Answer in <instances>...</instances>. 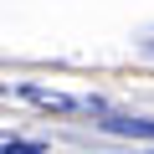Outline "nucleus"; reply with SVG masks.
<instances>
[{"mask_svg": "<svg viewBox=\"0 0 154 154\" xmlns=\"http://www.w3.org/2000/svg\"><path fill=\"white\" fill-rule=\"evenodd\" d=\"M103 128L108 134H118V139H154V118H103Z\"/></svg>", "mask_w": 154, "mask_h": 154, "instance_id": "obj_2", "label": "nucleus"}, {"mask_svg": "<svg viewBox=\"0 0 154 154\" xmlns=\"http://www.w3.org/2000/svg\"><path fill=\"white\" fill-rule=\"evenodd\" d=\"M139 46H144V57H154V31H144V41H139Z\"/></svg>", "mask_w": 154, "mask_h": 154, "instance_id": "obj_4", "label": "nucleus"}, {"mask_svg": "<svg viewBox=\"0 0 154 154\" xmlns=\"http://www.w3.org/2000/svg\"><path fill=\"white\" fill-rule=\"evenodd\" d=\"M0 144H5V149H16V154H36L41 144H26V139H11V134H0Z\"/></svg>", "mask_w": 154, "mask_h": 154, "instance_id": "obj_3", "label": "nucleus"}, {"mask_svg": "<svg viewBox=\"0 0 154 154\" xmlns=\"http://www.w3.org/2000/svg\"><path fill=\"white\" fill-rule=\"evenodd\" d=\"M16 98H26V103H36V108H57V113L77 108V98H67V93H46V88H31V82H21Z\"/></svg>", "mask_w": 154, "mask_h": 154, "instance_id": "obj_1", "label": "nucleus"}]
</instances>
